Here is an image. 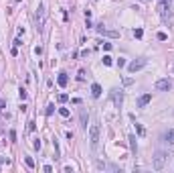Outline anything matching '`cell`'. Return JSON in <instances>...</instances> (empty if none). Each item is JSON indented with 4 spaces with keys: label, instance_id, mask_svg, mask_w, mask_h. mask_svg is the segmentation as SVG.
<instances>
[{
    "label": "cell",
    "instance_id": "obj_1",
    "mask_svg": "<svg viewBox=\"0 0 174 173\" xmlns=\"http://www.w3.org/2000/svg\"><path fill=\"white\" fill-rule=\"evenodd\" d=\"M164 163H166V153H162V151H158L154 157H152V167L156 169V171H160L162 167H164Z\"/></svg>",
    "mask_w": 174,
    "mask_h": 173
},
{
    "label": "cell",
    "instance_id": "obj_2",
    "mask_svg": "<svg viewBox=\"0 0 174 173\" xmlns=\"http://www.w3.org/2000/svg\"><path fill=\"white\" fill-rule=\"evenodd\" d=\"M146 63H148V61H146L144 57H140V59H134L132 63H128V71H130V73H136V71L144 69Z\"/></svg>",
    "mask_w": 174,
    "mask_h": 173
},
{
    "label": "cell",
    "instance_id": "obj_3",
    "mask_svg": "<svg viewBox=\"0 0 174 173\" xmlns=\"http://www.w3.org/2000/svg\"><path fill=\"white\" fill-rule=\"evenodd\" d=\"M89 143L93 149L97 147V143H99V126L97 124H91V128H89Z\"/></svg>",
    "mask_w": 174,
    "mask_h": 173
},
{
    "label": "cell",
    "instance_id": "obj_4",
    "mask_svg": "<svg viewBox=\"0 0 174 173\" xmlns=\"http://www.w3.org/2000/svg\"><path fill=\"white\" fill-rule=\"evenodd\" d=\"M158 12L162 18H166V16H170L172 12H170V0H160L158 2Z\"/></svg>",
    "mask_w": 174,
    "mask_h": 173
},
{
    "label": "cell",
    "instance_id": "obj_5",
    "mask_svg": "<svg viewBox=\"0 0 174 173\" xmlns=\"http://www.w3.org/2000/svg\"><path fill=\"white\" fill-rule=\"evenodd\" d=\"M109 98L114 100V104L117 108H121V102H124V94H121V90H111L109 92Z\"/></svg>",
    "mask_w": 174,
    "mask_h": 173
},
{
    "label": "cell",
    "instance_id": "obj_6",
    "mask_svg": "<svg viewBox=\"0 0 174 173\" xmlns=\"http://www.w3.org/2000/svg\"><path fill=\"white\" fill-rule=\"evenodd\" d=\"M43 24H45V4H38V8H37V27L43 29Z\"/></svg>",
    "mask_w": 174,
    "mask_h": 173
},
{
    "label": "cell",
    "instance_id": "obj_7",
    "mask_svg": "<svg viewBox=\"0 0 174 173\" xmlns=\"http://www.w3.org/2000/svg\"><path fill=\"white\" fill-rule=\"evenodd\" d=\"M95 31H97L99 35L111 37V39H117V37H120V33H117V31H107V29H103V24H97V27H95Z\"/></svg>",
    "mask_w": 174,
    "mask_h": 173
},
{
    "label": "cell",
    "instance_id": "obj_8",
    "mask_svg": "<svg viewBox=\"0 0 174 173\" xmlns=\"http://www.w3.org/2000/svg\"><path fill=\"white\" fill-rule=\"evenodd\" d=\"M170 88H172V82H170V79H158V82H156V90L166 92V90H170Z\"/></svg>",
    "mask_w": 174,
    "mask_h": 173
},
{
    "label": "cell",
    "instance_id": "obj_9",
    "mask_svg": "<svg viewBox=\"0 0 174 173\" xmlns=\"http://www.w3.org/2000/svg\"><path fill=\"white\" fill-rule=\"evenodd\" d=\"M150 100H152V94H144V96H140V98H138V108H144L146 104H150Z\"/></svg>",
    "mask_w": 174,
    "mask_h": 173
},
{
    "label": "cell",
    "instance_id": "obj_10",
    "mask_svg": "<svg viewBox=\"0 0 174 173\" xmlns=\"http://www.w3.org/2000/svg\"><path fill=\"white\" fill-rule=\"evenodd\" d=\"M57 84H59L61 88H65L69 84V78H67V73H59V78H57Z\"/></svg>",
    "mask_w": 174,
    "mask_h": 173
},
{
    "label": "cell",
    "instance_id": "obj_11",
    "mask_svg": "<svg viewBox=\"0 0 174 173\" xmlns=\"http://www.w3.org/2000/svg\"><path fill=\"white\" fill-rule=\"evenodd\" d=\"M101 92H103V90H101V86H99V84H93V86H91V96H93V98H99V96H101Z\"/></svg>",
    "mask_w": 174,
    "mask_h": 173
},
{
    "label": "cell",
    "instance_id": "obj_12",
    "mask_svg": "<svg viewBox=\"0 0 174 173\" xmlns=\"http://www.w3.org/2000/svg\"><path fill=\"white\" fill-rule=\"evenodd\" d=\"M81 128H87V112L81 110Z\"/></svg>",
    "mask_w": 174,
    "mask_h": 173
},
{
    "label": "cell",
    "instance_id": "obj_13",
    "mask_svg": "<svg viewBox=\"0 0 174 173\" xmlns=\"http://www.w3.org/2000/svg\"><path fill=\"white\" fill-rule=\"evenodd\" d=\"M166 141L170 143V145H174V128H170V130L166 133Z\"/></svg>",
    "mask_w": 174,
    "mask_h": 173
},
{
    "label": "cell",
    "instance_id": "obj_14",
    "mask_svg": "<svg viewBox=\"0 0 174 173\" xmlns=\"http://www.w3.org/2000/svg\"><path fill=\"white\" fill-rule=\"evenodd\" d=\"M67 100H69V96H67V94H59V96H57V102H59V104H65Z\"/></svg>",
    "mask_w": 174,
    "mask_h": 173
},
{
    "label": "cell",
    "instance_id": "obj_15",
    "mask_svg": "<svg viewBox=\"0 0 174 173\" xmlns=\"http://www.w3.org/2000/svg\"><path fill=\"white\" fill-rule=\"evenodd\" d=\"M59 114L63 118H69V114H71V112H69V108H59Z\"/></svg>",
    "mask_w": 174,
    "mask_h": 173
},
{
    "label": "cell",
    "instance_id": "obj_16",
    "mask_svg": "<svg viewBox=\"0 0 174 173\" xmlns=\"http://www.w3.org/2000/svg\"><path fill=\"white\" fill-rule=\"evenodd\" d=\"M136 133H138V136H144V133H146L144 126H142V124H136Z\"/></svg>",
    "mask_w": 174,
    "mask_h": 173
},
{
    "label": "cell",
    "instance_id": "obj_17",
    "mask_svg": "<svg viewBox=\"0 0 174 173\" xmlns=\"http://www.w3.org/2000/svg\"><path fill=\"white\" fill-rule=\"evenodd\" d=\"M101 61H103V65H111V63H114V59H111L109 55H103V59H101Z\"/></svg>",
    "mask_w": 174,
    "mask_h": 173
},
{
    "label": "cell",
    "instance_id": "obj_18",
    "mask_svg": "<svg viewBox=\"0 0 174 173\" xmlns=\"http://www.w3.org/2000/svg\"><path fill=\"white\" fill-rule=\"evenodd\" d=\"M134 37H136V39H142V37H144V31H142V29H136V31H134Z\"/></svg>",
    "mask_w": 174,
    "mask_h": 173
},
{
    "label": "cell",
    "instance_id": "obj_19",
    "mask_svg": "<svg viewBox=\"0 0 174 173\" xmlns=\"http://www.w3.org/2000/svg\"><path fill=\"white\" fill-rule=\"evenodd\" d=\"M18 96H20V100H26V90L20 88V90H18Z\"/></svg>",
    "mask_w": 174,
    "mask_h": 173
},
{
    "label": "cell",
    "instance_id": "obj_20",
    "mask_svg": "<svg viewBox=\"0 0 174 173\" xmlns=\"http://www.w3.org/2000/svg\"><path fill=\"white\" fill-rule=\"evenodd\" d=\"M24 163H26V167H30V169L35 167V161H32L30 157H26V159H24Z\"/></svg>",
    "mask_w": 174,
    "mask_h": 173
},
{
    "label": "cell",
    "instance_id": "obj_21",
    "mask_svg": "<svg viewBox=\"0 0 174 173\" xmlns=\"http://www.w3.org/2000/svg\"><path fill=\"white\" fill-rule=\"evenodd\" d=\"M156 37H158V41H166V39H168V35H166V33H162V31H160Z\"/></svg>",
    "mask_w": 174,
    "mask_h": 173
},
{
    "label": "cell",
    "instance_id": "obj_22",
    "mask_svg": "<svg viewBox=\"0 0 174 173\" xmlns=\"http://www.w3.org/2000/svg\"><path fill=\"white\" fill-rule=\"evenodd\" d=\"M130 145H132V151H136V136L134 134L130 136Z\"/></svg>",
    "mask_w": 174,
    "mask_h": 173
},
{
    "label": "cell",
    "instance_id": "obj_23",
    "mask_svg": "<svg viewBox=\"0 0 174 173\" xmlns=\"http://www.w3.org/2000/svg\"><path fill=\"white\" fill-rule=\"evenodd\" d=\"M55 112V104H49V106H47V114H49V116H51V114H53Z\"/></svg>",
    "mask_w": 174,
    "mask_h": 173
},
{
    "label": "cell",
    "instance_id": "obj_24",
    "mask_svg": "<svg viewBox=\"0 0 174 173\" xmlns=\"http://www.w3.org/2000/svg\"><path fill=\"white\" fill-rule=\"evenodd\" d=\"M124 65H126V59H124V57H120V59H117V67H124Z\"/></svg>",
    "mask_w": 174,
    "mask_h": 173
},
{
    "label": "cell",
    "instance_id": "obj_25",
    "mask_svg": "<svg viewBox=\"0 0 174 173\" xmlns=\"http://www.w3.org/2000/svg\"><path fill=\"white\" fill-rule=\"evenodd\" d=\"M77 79H79V82H83V79H85V71H83V69L79 71V75H77Z\"/></svg>",
    "mask_w": 174,
    "mask_h": 173
},
{
    "label": "cell",
    "instance_id": "obj_26",
    "mask_svg": "<svg viewBox=\"0 0 174 173\" xmlns=\"http://www.w3.org/2000/svg\"><path fill=\"white\" fill-rule=\"evenodd\" d=\"M20 45H23V41H20V37H18V39H14V47H20Z\"/></svg>",
    "mask_w": 174,
    "mask_h": 173
},
{
    "label": "cell",
    "instance_id": "obj_27",
    "mask_svg": "<svg viewBox=\"0 0 174 173\" xmlns=\"http://www.w3.org/2000/svg\"><path fill=\"white\" fill-rule=\"evenodd\" d=\"M103 49L105 51H111V43H103Z\"/></svg>",
    "mask_w": 174,
    "mask_h": 173
},
{
    "label": "cell",
    "instance_id": "obj_28",
    "mask_svg": "<svg viewBox=\"0 0 174 173\" xmlns=\"http://www.w3.org/2000/svg\"><path fill=\"white\" fill-rule=\"evenodd\" d=\"M35 128H37V124H35L32 120H30V122H29V130H35Z\"/></svg>",
    "mask_w": 174,
    "mask_h": 173
}]
</instances>
